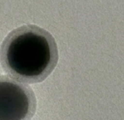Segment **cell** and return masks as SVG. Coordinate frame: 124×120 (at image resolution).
Returning <instances> with one entry per match:
<instances>
[{
  "label": "cell",
  "mask_w": 124,
  "mask_h": 120,
  "mask_svg": "<svg viewBox=\"0 0 124 120\" xmlns=\"http://www.w3.org/2000/svg\"><path fill=\"white\" fill-rule=\"evenodd\" d=\"M59 61L55 39L36 25H23L4 39L0 47V64L11 78L21 82H43Z\"/></svg>",
  "instance_id": "1"
},
{
  "label": "cell",
  "mask_w": 124,
  "mask_h": 120,
  "mask_svg": "<svg viewBox=\"0 0 124 120\" xmlns=\"http://www.w3.org/2000/svg\"><path fill=\"white\" fill-rule=\"evenodd\" d=\"M37 106L36 95L30 86L0 75V120H31Z\"/></svg>",
  "instance_id": "2"
}]
</instances>
